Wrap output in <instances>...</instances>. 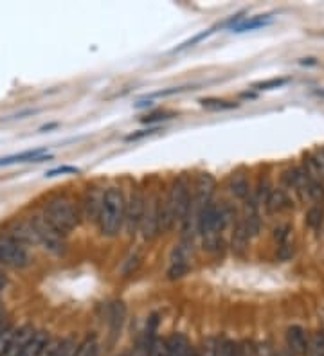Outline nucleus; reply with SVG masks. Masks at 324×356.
<instances>
[{
  "mask_svg": "<svg viewBox=\"0 0 324 356\" xmlns=\"http://www.w3.org/2000/svg\"><path fill=\"white\" fill-rule=\"evenodd\" d=\"M249 239H251V236L247 232V225H245L243 218H240L234 223L233 234H231V250H233L234 256L242 257L245 254L249 247Z\"/></svg>",
  "mask_w": 324,
  "mask_h": 356,
  "instance_id": "obj_11",
  "label": "nucleus"
},
{
  "mask_svg": "<svg viewBox=\"0 0 324 356\" xmlns=\"http://www.w3.org/2000/svg\"><path fill=\"white\" fill-rule=\"evenodd\" d=\"M31 225L35 227V232L38 236V243L44 245L45 250H49L54 256H62L65 252V236H62L58 230L45 220L44 214H35L31 218Z\"/></svg>",
  "mask_w": 324,
  "mask_h": 356,
  "instance_id": "obj_3",
  "label": "nucleus"
},
{
  "mask_svg": "<svg viewBox=\"0 0 324 356\" xmlns=\"http://www.w3.org/2000/svg\"><path fill=\"white\" fill-rule=\"evenodd\" d=\"M45 153V149H31V151H24V153L18 155H11V157H4L0 158V167L11 166V164H20V162H42V160H47L51 158V155L47 157H42Z\"/></svg>",
  "mask_w": 324,
  "mask_h": 356,
  "instance_id": "obj_15",
  "label": "nucleus"
},
{
  "mask_svg": "<svg viewBox=\"0 0 324 356\" xmlns=\"http://www.w3.org/2000/svg\"><path fill=\"white\" fill-rule=\"evenodd\" d=\"M186 91L184 86H179V88H170V91H161V92H155L152 94L150 97H166V95H173V94H179V92Z\"/></svg>",
  "mask_w": 324,
  "mask_h": 356,
  "instance_id": "obj_41",
  "label": "nucleus"
},
{
  "mask_svg": "<svg viewBox=\"0 0 324 356\" xmlns=\"http://www.w3.org/2000/svg\"><path fill=\"white\" fill-rule=\"evenodd\" d=\"M144 351H146V356H168V338H146Z\"/></svg>",
  "mask_w": 324,
  "mask_h": 356,
  "instance_id": "obj_19",
  "label": "nucleus"
},
{
  "mask_svg": "<svg viewBox=\"0 0 324 356\" xmlns=\"http://www.w3.org/2000/svg\"><path fill=\"white\" fill-rule=\"evenodd\" d=\"M123 320H125V304L123 302H114L110 306V329H112L114 337L121 331Z\"/></svg>",
  "mask_w": 324,
  "mask_h": 356,
  "instance_id": "obj_20",
  "label": "nucleus"
},
{
  "mask_svg": "<svg viewBox=\"0 0 324 356\" xmlns=\"http://www.w3.org/2000/svg\"><path fill=\"white\" fill-rule=\"evenodd\" d=\"M274 239L278 241V245H283L287 243V241H290L292 239V227L290 225H279L274 229Z\"/></svg>",
  "mask_w": 324,
  "mask_h": 356,
  "instance_id": "obj_32",
  "label": "nucleus"
},
{
  "mask_svg": "<svg viewBox=\"0 0 324 356\" xmlns=\"http://www.w3.org/2000/svg\"><path fill=\"white\" fill-rule=\"evenodd\" d=\"M189 265H180V263H171L170 268H168V279H180L182 275L188 274Z\"/></svg>",
  "mask_w": 324,
  "mask_h": 356,
  "instance_id": "obj_34",
  "label": "nucleus"
},
{
  "mask_svg": "<svg viewBox=\"0 0 324 356\" xmlns=\"http://www.w3.org/2000/svg\"><path fill=\"white\" fill-rule=\"evenodd\" d=\"M6 234L26 248L29 247V245H38V236H36L35 227L31 225V221L29 220L15 221V223H11Z\"/></svg>",
  "mask_w": 324,
  "mask_h": 356,
  "instance_id": "obj_9",
  "label": "nucleus"
},
{
  "mask_svg": "<svg viewBox=\"0 0 324 356\" xmlns=\"http://www.w3.org/2000/svg\"><path fill=\"white\" fill-rule=\"evenodd\" d=\"M51 338L45 331H35V335L31 337V340L26 344V347L22 349L20 356H42L45 346L49 342Z\"/></svg>",
  "mask_w": 324,
  "mask_h": 356,
  "instance_id": "obj_16",
  "label": "nucleus"
},
{
  "mask_svg": "<svg viewBox=\"0 0 324 356\" xmlns=\"http://www.w3.org/2000/svg\"><path fill=\"white\" fill-rule=\"evenodd\" d=\"M198 103L202 104L204 109H211V110H231V109H236V106H238L236 103H229V101H224V100H215V97L200 100Z\"/></svg>",
  "mask_w": 324,
  "mask_h": 356,
  "instance_id": "obj_28",
  "label": "nucleus"
},
{
  "mask_svg": "<svg viewBox=\"0 0 324 356\" xmlns=\"http://www.w3.org/2000/svg\"><path fill=\"white\" fill-rule=\"evenodd\" d=\"M29 263H31V257L26 247L17 243L8 234H0V265L20 270L29 266Z\"/></svg>",
  "mask_w": 324,
  "mask_h": 356,
  "instance_id": "obj_6",
  "label": "nucleus"
},
{
  "mask_svg": "<svg viewBox=\"0 0 324 356\" xmlns=\"http://www.w3.org/2000/svg\"><path fill=\"white\" fill-rule=\"evenodd\" d=\"M125 211H126V198L123 191L116 185L108 187L105 191L103 207L99 214L98 227L101 234L107 238H116L121 229L125 227Z\"/></svg>",
  "mask_w": 324,
  "mask_h": 356,
  "instance_id": "obj_1",
  "label": "nucleus"
},
{
  "mask_svg": "<svg viewBox=\"0 0 324 356\" xmlns=\"http://www.w3.org/2000/svg\"><path fill=\"white\" fill-rule=\"evenodd\" d=\"M323 218H324V211L321 205H314L310 207L308 214H306V223L312 227L314 230H319L323 227Z\"/></svg>",
  "mask_w": 324,
  "mask_h": 356,
  "instance_id": "obj_25",
  "label": "nucleus"
},
{
  "mask_svg": "<svg viewBox=\"0 0 324 356\" xmlns=\"http://www.w3.org/2000/svg\"><path fill=\"white\" fill-rule=\"evenodd\" d=\"M98 347L99 346H98V338H96V335H89L83 342H80L74 356H90L96 349H98Z\"/></svg>",
  "mask_w": 324,
  "mask_h": 356,
  "instance_id": "obj_24",
  "label": "nucleus"
},
{
  "mask_svg": "<svg viewBox=\"0 0 324 356\" xmlns=\"http://www.w3.org/2000/svg\"><path fill=\"white\" fill-rule=\"evenodd\" d=\"M272 22V15H258V17H251L249 20H243V22L236 24L233 28L234 32H245V31H252V29H260L265 28L269 24Z\"/></svg>",
  "mask_w": 324,
  "mask_h": 356,
  "instance_id": "obj_18",
  "label": "nucleus"
},
{
  "mask_svg": "<svg viewBox=\"0 0 324 356\" xmlns=\"http://www.w3.org/2000/svg\"><path fill=\"white\" fill-rule=\"evenodd\" d=\"M6 284H8V279H6V275L0 272V293H2V290L6 288Z\"/></svg>",
  "mask_w": 324,
  "mask_h": 356,
  "instance_id": "obj_42",
  "label": "nucleus"
},
{
  "mask_svg": "<svg viewBox=\"0 0 324 356\" xmlns=\"http://www.w3.org/2000/svg\"><path fill=\"white\" fill-rule=\"evenodd\" d=\"M44 216L62 236H67L80 225V214L65 196H54L45 203Z\"/></svg>",
  "mask_w": 324,
  "mask_h": 356,
  "instance_id": "obj_2",
  "label": "nucleus"
},
{
  "mask_svg": "<svg viewBox=\"0 0 324 356\" xmlns=\"http://www.w3.org/2000/svg\"><path fill=\"white\" fill-rule=\"evenodd\" d=\"M236 356H256V344L252 342V340H247V338L238 342Z\"/></svg>",
  "mask_w": 324,
  "mask_h": 356,
  "instance_id": "obj_33",
  "label": "nucleus"
},
{
  "mask_svg": "<svg viewBox=\"0 0 324 356\" xmlns=\"http://www.w3.org/2000/svg\"><path fill=\"white\" fill-rule=\"evenodd\" d=\"M308 335L303 326H290L287 329V346L296 356L308 355Z\"/></svg>",
  "mask_w": 324,
  "mask_h": 356,
  "instance_id": "obj_10",
  "label": "nucleus"
},
{
  "mask_svg": "<svg viewBox=\"0 0 324 356\" xmlns=\"http://www.w3.org/2000/svg\"><path fill=\"white\" fill-rule=\"evenodd\" d=\"M155 131H159V127L148 128V130H141L137 131V133H130V135L126 137V140H139L146 135H152V133H155Z\"/></svg>",
  "mask_w": 324,
  "mask_h": 356,
  "instance_id": "obj_39",
  "label": "nucleus"
},
{
  "mask_svg": "<svg viewBox=\"0 0 324 356\" xmlns=\"http://www.w3.org/2000/svg\"><path fill=\"white\" fill-rule=\"evenodd\" d=\"M191 182H189L188 175L177 176L173 184L170 185V193L173 196V202H175V211H177V223H184L186 216H188L189 207H191Z\"/></svg>",
  "mask_w": 324,
  "mask_h": 356,
  "instance_id": "obj_7",
  "label": "nucleus"
},
{
  "mask_svg": "<svg viewBox=\"0 0 324 356\" xmlns=\"http://www.w3.org/2000/svg\"><path fill=\"white\" fill-rule=\"evenodd\" d=\"M105 191L103 187L94 185V187H89V191L83 196V203H81V209H83V218L90 223H98L99 214H101V207H103L105 200Z\"/></svg>",
  "mask_w": 324,
  "mask_h": 356,
  "instance_id": "obj_8",
  "label": "nucleus"
},
{
  "mask_svg": "<svg viewBox=\"0 0 324 356\" xmlns=\"http://www.w3.org/2000/svg\"><path fill=\"white\" fill-rule=\"evenodd\" d=\"M256 356H278L274 351V347L270 346L269 342H260L256 344Z\"/></svg>",
  "mask_w": 324,
  "mask_h": 356,
  "instance_id": "obj_37",
  "label": "nucleus"
},
{
  "mask_svg": "<svg viewBox=\"0 0 324 356\" xmlns=\"http://www.w3.org/2000/svg\"><path fill=\"white\" fill-rule=\"evenodd\" d=\"M229 191H231V194H233L234 198L242 200V202L247 198L249 194L252 193L247 175H245L243 171L233 173V175H231V178H229Z\"/></svg>",
  "mask_w": 324,
  "mask_h": 356,
  "instance_id": "obj_14",
  "label": "nucleus"
},
{
  "mask_svg": "<svg viewBox=\"0 0 324 356\" xmlns=\"http://www.w3.org/2000/svg\"><path fill=\"white\" fill-rule=\"evenodd\" d=\"M188 356H198V353H197V349H195L193 346H191V349H189V355Z\"/></svg>",
  "mask_w": 324,
  "mask_h": 356,
  "instance_id": "obj_43",
  "label": "nucleus"
},
{
  "mask_svg": "<svg viewBox=\"0 0 324 356\" xmlns=\"http://www.w3.org/2000/svg\"><path fill=\"white\" fill-rule=\"evenodd\" d=\"M238 342H234L231 338H218V349L216 356H236Z\"/></svg>",
  "mask_w": 324,
  "mask_h": 356,
  "instance_id": "obj_26",
  "label": "nucleus"
},
{
  "mask_svg": "<svg viewBox=\"0 0 324 356\" xmlns=\"http://www.w3.org/2000/svg\"><path fill=\"white\" fill-rule=\"evenodd\" d=\"M161 194L157 191H152L146 196V205H144V216L141 221V234L144 239L157 238L161 234Z\"/></svg>",
  "mask_w": 324,
  "mask_h": 356,
  "instance_id": "obj_5",
  "label": "nucleus"
},
{
  "mask_svg": "<svg viewBox=\"0 0 324 356\" xmlns=\"http://www.w3.org/2000/svg\"><path fill=\"white\" fill-rule=\"evenodd\" d=\"M60 344H62V340H60V338H51L49 342H47V346H45L42 356H54V355H56Z\"/></svg>",
  "mask_w": 324,
  "mask_h": 356,
  "instance_id": "obj_38",
  "label": "nucleus"
},
{
  "mask_svg": "<svg viewBox=\"0 0 324 356\" xmlns=\"http://www.w3.org/2000/svg\"><path fill=\"white\" fill-rule=\"evenodd\" d=\"M78 346H80V342H78L76 338H63L62 344H60L58 347V351H56L54 356H74Z\"/></svg>",
  "mask_w": 324,
  "mask_h": 356,
  "instance_id": "obj_30",
  "label": "nucleus"
},
{
  "mask_svg": "<svg viewBox=\"0 0 324 356\" xmlns=\"http://www.w3.org/2000/svg\"><path fill=\"white\" fill-rule=\"evenodd\" d=\"M308 356H324V331H315L310 337Z\"/></svg>",
  "mask_w": 324,
  "mask_h": 356,
  "instance_id": "obj_22",
  "label": "nucleus"
},
{
  "mask_svg": "<svg viewBox=\"0 0 324 356\" xmlns=\"http://www.w3.org/2000/svg\"><path fill=\"white\" fill-rule=\"evenodd\" d=\"M216 349H218V337H207L202 340L197 353L198 356H216Z\"/></svg>",
  "mask_w": 324,
  "mask_h": 356,
  "instance_id": "obj_27",
  "label": "nucleus"
},
{
  "mask_svg": "<svg viewBox=\"0 0 324 356\" xmlns=\"http://www.w3.org/2000/svg\"><path fill=\"white\" fill-rule=\"evenodd\" d=\"M270 193H272V184H270V178L269 176H261L260 180H258L256 185V191H254V196H256L258 203L260 205H265L267 200H269Z\"/></svg>",
  "mask_w": 324,
  "mask_h": 356,
  "instance_id": "obj_21",
  "label": "nucleus"
},
{
  "mask_svg": "<svg viewBox=\"0 0 324 356\" xmlns=\"http://www.w3.org/2000/svg\"><path fill=\"white\" fill-rule=\"evenodd\" d=\"M15 333H17V328H15L13 322H6V326L2 328V331H0V356H4L6 349H8L9 342H11V338L15 337Z\"/></svg>",
  "mask_w": 324,
  "mask_h": 356,
  "instance_id": "obj_23",
  "label": "nucleus"
},
{
  "mask_svg": "<svg viewBox=\"0 0 324 356\" xmlns=\"http://www.w3.org/2000/svg\"><path fill=\"white\" fill-rule=\"evenodd\" d=\"M191 344L182 333H173L168 338V356H188Z\"/></svg>",
  "mask_w": 324,
  "mask_h": 356,
  "instance_id": "obj_17",
  "label": "nucleus"
},
{
  "mask_svg": "<svg viewBox=\"0 0 324 356\" xmlns=\"http://www.w3.org/2000/svg\"><path fill=\"white\" fill-rule=\"evenodd\" d=\"M67 173H71V175H78L80 169L74 166H62V167H56V169H51L45 176H47V178H53V176H58V175H67Z\"/></svg>",
  "mask_w": 324,
  "mask_h": 356,
  "instance_id": "obj_36",
  "label": "nucleus"
},
{
  "mask_svg": "<svg viewBox=\"0 0 324 356\" xmlns=\"http://www.w3.org/2000/svg\"><path fill=\"white\" fill-rule=\"evenodd\" d=\"M265 207L269 214H279V212L287 211L288 207H292V200L285 189H272Z\"/></svg>",
  "mask_w": 324,
  "mask_h": 356,
  "instance_id": "obj_13",
  "label": "nucleus"
},
{
  "mask_svg": "<svg viewBox=\"0 0 324 356\" xmlns=\"http://www.w3.org/2000/svg\"><path fill=\"white\" fill-rule=\"evenodd\" d=\"M288 79L285 77H276V79H267V82H260V83H254L252 88H256V91H274V88H279V86L287 85Z\"/></svg>",
  "mask_w": 324,
  "mask_h": 356,
  "instance_id": "obj_31",
  "label": "nucleus"
},
{
  "mask_svg": "<svg viewBox=\"0 0 324 356\" xmlns=\"http://www.w3.org/2000/svg\"><path fill=\"white\" fill-rule=\"evenodd\" d=\"M215 32V28L213 29H207V31H202V32H198V35H195L193 38H189V40H186L184 44H180L179 47H175L173 49V53H180V50H184V49H189V47H193L197 46V44H200L202 40H206V38H209Z\"/></svg>",
  "mask_w": 324,
  "mask_h": 356,
  "instance_id": "obj_29",
  "label": "nucleus"
},
{
  "mask_svg": "<svg viewBox=\"0 0 324 356\" xmlns=\"http://www.w3.org/2000/svg\"><path fill=\"white\" fill-rule=\"evenodd\" d=\"M2 320L6 319H4V310H2V306H0V322H2Z\"/></svg>",
  "mask_w": 324,
  "mask_h": 356,
  "instance_id": "obj_44",
  "label": "nucleus"
},
{
  "mask_svg": "<svg viewBox=\"0 0 324 356\" xmlns=\"http://www.w3.org/2000/svg\"><path fill=\"white\" fill-rule=\"evenodd\" d=\"M173 115L171 113H153V115H146V118H143L141 121L143 122H157V121H166V119H171Z\"/></svg>",
  "mask_w": 324,
  "mask_h": 356,
  "instance_id": "obj_40",
  "label": "nucleus"
},
{
  "mask_svg": "<svg viewBox=\"0 0 324 356\" xmlns=\"http://www.w3.org/2000/svg\"><path fill=\"white\" fill-rule=\"evenodd\" d=\"M90 356H99V347H98V349H96V351L92 353V355H90Z\"/></svg>",
  "mask_w": 324,
  "mask_h": 356,
  "instance_id": "obj_45",
  "label": "nucleus"
},
{
  "mask_svg": "<svg viewBox=\"0 0 324 356\" xmlns=\"http://www.w3.org/2000/svg\"><path fill=\"white\" fill-rule=\"evenodd\" d=\"M35 335V329L31 326H24V328H18L15 337L11 338L8 349H6L4 356H20L22 349L26 347V344L31 340V337Z\"/></svg>",
  "mask_w": 324,
  "mask_h": 356,
  "instance_id": "obj_12",
  "label": "nucleus"
},
{
  "mask_svg": "<svg viewBox=\"0 0 324 356\" xmlns=\"http://www.w3.org/2000/svg\"><path fill=\"white\" fill-rule=\"evenodd\" d=\"M139 263H141L139 254H134V256H132L130 259L126 261L125 268H123V275H125V277H130V275L134 274L135 270H137V266H139Z\"/></svg>",
  "mask_w": 324,
  "mask_h": 356,
  "instance_id": "obj_35",
  "label": "nucleus"
},
{
  "mask_svg": "<svg viewBox=\"0 0 324 356\" xmlns=\"http://www.w3.org/2000/svg\"><path fill=\"white\" fill-rule=\"evenodd\" d=\"M144 205H146V193L141 185H135L130 191V196L126 198L125 211V230L128 236H135L141 229V221L144 216Z\"/></svg>",
  "mask_w": 324,
  "mask_h": 356,
  "instance_id": "obj_4",
  "label": "nucleus"
}]
</instances>
